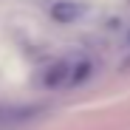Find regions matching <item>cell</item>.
<instances>
[{
  "label": "cell",
  "mask_w": 130,
  "mask_h": 130,
  "mask_svg": "<svg viewBox=\"0 0 130 130\" xmlns=\"http://www.w3.org/2000/svg\"><path fill=\"white\" fill-rule=\"evenodd\" d=\"M34 116V110L28 107H0V130H9V127H17Z\"/></svg>",
  "instance_id": "cell-3"
},
{
  "label": "cell",
  "mask_w": 130,
  "mask_h": 130,
  "mask_svg": "<svg viewBox=\"0 0 130 130\" xmlns=\"http://www.w3.org/2000/svg\"><path fill=\"white\" fill-rule=\"evenodd\" d=\"M85 11H88L85 3H76V0H59V3H54V9H51V17L57 20V23L68 26V23H76Z\"/></svg>",
  "instance_id": "cell-2"
},
{
  "label": "cell",
  "mask_w": 130,
  "mask_h": 130,
  "mask_svg": "<svg viewBox=\"0 0 130 130\" xmlns=\"http://www.w3.org/2000/svg\"><path fill=\"white\" fill-rule=\"evenodd\" d=\"M42 88H48V91L71 88V57L57 59L54 65L45 68V74H42Z\"/></svg>",
  "instance_id": "cell-1"
}]
</instances>
